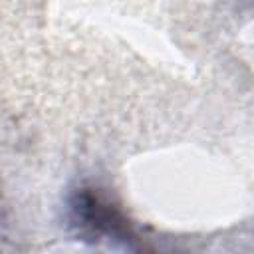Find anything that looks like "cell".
Instances as JSON below:
<instances>
[{
    "label": "cell",
    "mask_w": 254,
    "mask_h": 254,
    "mask_svg": "<svg viewBox=\"0 0 254 254\" xmlns=\"http://www.w3.org/2000/svg\"><path fill=\"white\" fill-rule=\"evenodd\" d=\"M71 208H73L75 220L81 226H85L91 234H97V236L103 234V236H111L125 242L133 240L127 220L109 202H105L91 190H79L71 202Z\"/></svg>",
    "instance_id": "obj_1"
}]
</instances>
